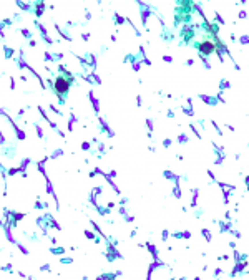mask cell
Segmentation results:
<instances>
[{
  "label": "cell",
  "instance_id": "cell-1",
  "mask_svg": "<svg viewBox=\"0 0 249 280\" xmlns=\"http://www.w3.org/2000/svg\"><path fill=\"white\" fill-rule=\"evenodd\" d=\"M196 48H198L203 55L208 56V55H211V53H214V52H216V43L209 38L208 35H206V37H203L201 40L196 43Z\"/></svg>",
  "mask_w": 249,
  "mask_h": 280
},
{
  "label": "cell",
  "instance_id": "cell-2",
  "mask_svg": "<svg viewBox=\"0 0 249 280\" xmlns=\"http://www.w3.org/2000/svg\"><path fill=\"white\" fill-rule=\"evenodd\" d=\"M55 86H57V91H58V93H60V91H61V93H67L68 86H70V78L67 80L65 76H61V75H60V76H58V80H57V85H55Z\"/></svg>",
  "mask_w": 249,
  "mask_h": 280
}]
</instances>
